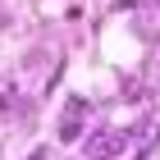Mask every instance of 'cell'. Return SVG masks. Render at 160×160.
I'll return each mask as SVG.
<instances>
[{
	"instance_id": "obj_1",
	"label": "cell",
	"mask_w": 160,
	"mask_h": 160,
	"mask_svg": "<svg viewBox=\"0 0 160 160\" xmlns=\"http://www.w3.org/2000/svg\"><path fill=\"white\" fill-rule=\"evenodd\" d=\"M123 151H128V133L123 128H96L82 147V160H114Z\"/></svg>"
},
{
	"instance_id": "obj_3",
	"label": "cell",
	"mask_w": 160,
	"mask_h": 160,
	"mask_svg": "<svg viewBox=\"0 0 160 160\" xmlns=\"http://www.w3.org/2000/svg\"><path fill=\"white\" fill-rule=\"evenodd\" d=\"M28 160H50V151H46V147H37V151H32Z\"/></svg>"
},
{
	"instance_id": "obj_2",
	"label": "cell",
	"mask_w": 160,
	"mask_h": 160,
	"mask_svg": "<svg viewBox=\"0 0 160 160\" xmlns=\"http://www.w3.org/2000/svg\"><path fill=\"white\" fill-rule=\"evenodd\" d=\"M82 119H87V101H69L60 119V142H78L82 137Z\"/></svg>"
},
{
	"instance_id": "obj_4",
	"label": "cell",
	"mask_w": 160,
	"mask_h": 160,
	"mask_svg": "<svg viewBox=\"0 0 160 160\" xmlns=\"http://www.w3.org/2000/svg\"><path fill=\"white\" fill-rule=\"evenodd\" d=\"M156 5H160V0H156Z\"/></svg>"
}]
</instances>
